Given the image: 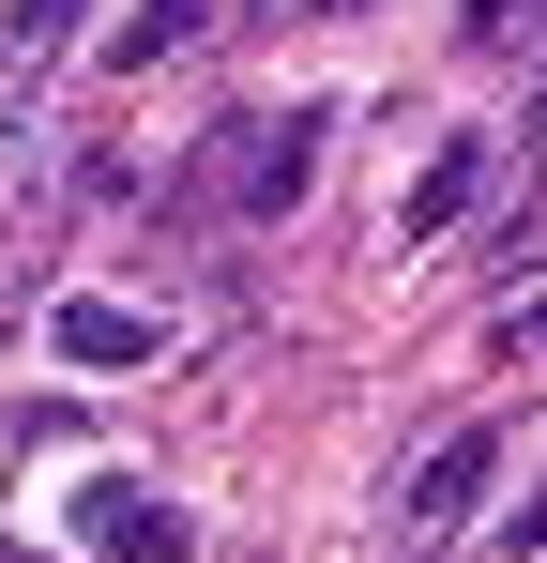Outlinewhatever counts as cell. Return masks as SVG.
Returning a JSON list of instances; mask_svg holds the SVG:
<instances>
[{
  "label": "cell",
  "instance_id": "cell-9",
  "mask_svg": "<svg viewBox=\"0 0 547 563\" xmlns=\"http://www.w3.org/2000/svg\"><path fill=\"white\" fill-rule=\"evenodd\" d=\"M502 351H547V305H502Z\"/></svg>",
  "mask_w": 547,
  "mask_h": 563
},
{
  "label": "cell",
  "instance_id": "cell-11",
  "mask_svg": "<svg viewBox=\"0 0 547 563\" xmlns=\"http://www.w3.org/2000/svg\"><path fill=\"white\" fill-rule=\"evenodd\" d=\"M304 15H365V0H304Z\"/></svg>",
  "mask_w": 547,
  "mask_h": 563
},
{
  "label": "cell",
  "instance_id": "cell-7",
  "mask_svg": "<svg viewBox=\"0 0 547 563\" xmlns=\"http://www.w3.org/2000/svg\"><path fill=\"white\" fill-rule=\"evenodd\" d=\"M77 15H91V0H0V77L62 62V46H77Z\"/></svg>",
  "mask_w": 547,
  "mask_h": 563
},
{
  "label": "cell",
  "instance_id": "cell-3",
  "mask_svg": "<svg viewBox=\"0 0 547 563\" xmlns=\"http://www.w3.org/2000/svg\"><path fill=\"white\" fill-rule=\"evenodd\" d=\"M77 533H91L107 563H182V503H153V487H91Z\"/></svg>",
  "mask_w": 547,
  "mask_h": 563
},
{
  "label": "cell",
  "instance_id": "cell-10",
  "mask_svg": "<svg viewBox=\"0 0 547 563\" xmlns=\"http://www.w3.org/2000/svg\"><path fill=\"white\" fill-rule=\"evenodd\" d=\"M547 549V487H533V503H517V563H533Z\"/></svg>",
  "mask_w": 547,
  "mask_h": 563
},
{
  "label": "cell",
  "instance_id": "cell-4",
  "mask_svg": "<svg viewBox=\"0 0 547 563\" xmlns=\"http://www.w3.org/2000/svg\"><path fill=\"white\" fill-rule=\"evenodd\" d=\"M46 351H62V366H153V320H137V305H62Z\"/></svg>",
  "mask_w": 547,
  "mask_h": 563
},
{
  "label": "cell",
  "instance_id": "cell-8",
  "mask_svg": "<svg viewBox=\"0 0 547 563\" xmlns=\"http://www.w3.org/2000/svg\"><path fill=\"white\" fill-rule=\"evenodd\" d=\"M547 31V0H471V46H533Z\"/></svg>",
  "mask_w": 547,
  "mask_h": 563
},
{
  "label": "cell",
  "instance_id": "cell-12",
  "mask_svg": "<svg viewBox=\"0 0 547 563\" xmlns=\"http://www.w3.org/2000/svg\"><path fill=\"white\" fill-rule=\"evenodd\" d=\"M0 563H31V549H15V533H0Z\"/></svg>",
  "mask_w": 547,
  "mask_h": 563
},
{
  "label": "cell",
  "instance_id": "cell-2",
  "mask_svg": "<svg viewBox=\"0 0 547 563\" xmlns=\"http://www.w3.org/2000/svg\"><path fill=\"white\" fill-rule=\"evenodd\" d=\"M487 472H502V427H456L442 457L411 472V503H395V533H411V549H442L456 518H471V503H487Z\"/></svg>",
  "mask_w": 547,
  "mask_h": 563
},
{
  "label": "cell",
  "instance_id": "cell-6",
  "mask_svg": "<svg viewBox=\"0 0 547 563\" xmlns=\"http://www.w3.org/2000/svg\"><path fill=\"white\" fill-rule=\"evenodd\" d=\"M198 31H213V0H137V15L107 31V62H122V77H153V62H168V46H198Z\"/></svg>",
  "mask_w": 547,
  "mask_h": 563
},
{
  "label": "cell",
  "instance_id": "cell-1",
  "mask_svg": "<svg viewBox=\"0 0 547 563\" xmlns=\"http://www.w3.org/2000/svg\"><path fill=\"white\" fill-rule=\"evenodd\" d=\"M304 184H320V107H289V122H213V198H228V213H289Z\"/></svg>",
  "mask_w": 547,
  "mask_h": 563
},
{
  "label": "cell",
  "instance_id": "cell-5",
  "mask_svg": "<svg viewBox=\"0 0 547 563\" xmlns=\"http://www.w3.org/2000/svg\"><path fill=\"white\" fill-rule=\"evenodd\" d=\"M471 198H487V137H442V153H426V184H411V213H395V229H456Z\"/></svg>",
  "mask_w": 547,
  "mask_h": 563
}]
</instances>
